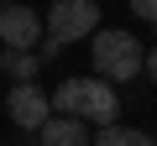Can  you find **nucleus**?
Here are the masks:
<instances>
[{
    "instance_id": "1",
    "label": "nucleus",
    "mask_w": 157,
    "mask_h": 146,
    "mask_svg": "<svg viewBox=\"0 0 157 146\" xmlns=\"http://www.w3.org/2000/svg\"><path fill=\"white\" fill-rule=\"evenodd\" d=\"M94 68H100V78L126 84L147 68V52L131 31H94Z\"/></svg>"
},
{
    "instance_id": "2",
    "label": "nucleus",
    "mask_w": 157,
    "mask_h": 146,
    "mask_svg": "<svg viewBox=\"0 0 157 146\" xmlns=\"http://www.w3.org/2000/svg\"><path fill=\"white\" fill-rule=\"evenodd\" d=\"M94 26H100V5L94 0H58V5L47 11V37L63 42V47L94 37Z\"/></svg>"
},
{
    "instance_id": "3",
    "label": "nucleus",
    "mask_w": 157,
    "mask_h": 146,
    "mask_svg": "<svg viewBox=\"0 0 157 146\" xmlns=\"http://www.w3.org/2000/svg\"><path fill=\"white\" fill-rule=\"evenodd\" d=\"M6 115H11L21 130H42V125L52 120V99H47L32 78H26V84H16V89L6 94Z\"/></svg>"
},
{
    "instance_id": "4",
    "label": "nucleus",
    "mask_w": 157,
    "mask_h": 146,
    "mask_svg": "<svg viewBox=\"0 0 157 146\" xmlns=\"http://www.w3.org/2000/svg\"><path fill=\"white\" fill-rule=\"evenodd\" d=\"M0 42L6 47H42V16L21 0H6L0 5Z\"/></svg>"
},
{
    "instance_id": "5",
    "label": "nucleus",
    "mask_w": 157,
    "mask_h": 146,
    "mask_svg": "<svg viewBox=\"0 0 157 146\" xmlns=\"http://www.w3.org/2000/svg\"><path fill=\"white\" fill-rule=\"evenodd\" d=\"M78 115L94 120V125H115V115H121L115 84H110V78H84V110H78Z\"/></svg>"
},
{
    "instance_id": "6",
    "label": "nucleus",
    "mask_w": 157,
    "mask_h": 146,
    "mask_svg": "<svg viewBox=\"0 0 157 146\" xmlns=\"http://www.w3.org/2000/svg\"><path fill=\"white\" fill-rule=\"evenodd\" d=\"M37 146H89L84 115H52V120L37 130Z\"/></svg>"
},
{
    "instance_id": "7",
    "label": "nucleus",
    "mask_w": 157,
    "mask_h": 146,
    "mask_svg": "<svg viewBox=\"0 0 157 146\" xmlns=\"http://www.w3.org/2000/svg\"><path fill=\"white\" fill-rule=\"evenodd\" d=\"M37 68H42V52L37 47H6V52H0V73H11L16 84H26Z\"/></svg>"
},
{
    "instance_id": "8",
    "label": "nucleus",
    "mask_w": 157,
    "mask_h": 146,
    "mask_svg": "<svg viewBox=\"0 0 157 146\" xmlns=\"http://www.w3.org/2000/svg\"><path fill=\"white\" fill-rule=\"evenodd\" d=\"M89 146H157L147 130H131V125H100V136Z\"/></svg>"
},
{
    "instance_id": "9",
    "label": "nucleus",
    "mask_w": 157,
    "mask_h": 146,
    "mask_svg": "<svg viewBox=\"0 0 157 146\" xmlns=\"http://www.w3.org/2000/svg\"><path fill=\"white\" fill-rule=\"evenodd\" d=\"M52 110H63V115H78V110H84V78H63L58 94H52Z\"/></svg>"
},
{
    "instance_id": "10",
    "label": "nucleus",
    "mask_w": 157,
    "mask_h": 146,
    "mask_svg": "<svg viewBox=\"0 0 157 146\" xmlns=\"http://www.w3.org/2000/svg\"><path fill=\"white\" fill-rule=\"evenodd\" d=\"M131 11H136L147 26H157V0H131Z\"/></svg>"
},
{
    "instance_id": "11",
    "label": "nucleus",
    "mask_w": 157,
    "mask_h": 146,
    "mask_svg": "<svg viewBox=\"0 0 157 146\" xmlns=\"http://www.w3.org/2000/svg\"><path fill=\"white\" fill-rule=\"evenodd\" d=\"M147 73H152V78H157V47L147 52Z\"/></svg>"
}]
</instances>
